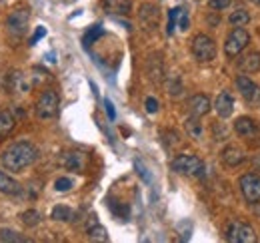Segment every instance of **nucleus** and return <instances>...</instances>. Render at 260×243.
<instances>
[{
	"instance_id": "obj_6",
	"label": "nucleus",
	"mask_w": 260,
	"mask_h": 243,
	"mask_svg": "<svg viewBox=\"0 0 260 243\" xmlns=\"http://www.w3.org/2000/svg\"><path fill=\"white\" fill-rule=\"evenodd\" d=\"M236 88L248 106L260 108V86L256 82H252V78H248L246 74H240L236 78Z\"/></svg>"
},
{
	"instance_id": "obj_2",
	"label": "nucleus",
	"mask_w": 260,
	"mask_h": 243,
	"mask_svg": "<svg viewBox=\"0 0 260 243\" xmlns=\"http://www.w3.org/2000/svg\"><path fill=\"white\" fill-rule=\"evenodd\" d=\"M172 172L174 174H180V176H196V178H202L204 176V164L200 157H196L192 153H180L172 159L170 164Z\"/></svg>"
},
{
	"instance_id": "obj_29",
	"label": "nucleus",
	"mask_w": 260,
	"mask_h": 243,
	"mask_svg": "<svg viewBox=\"0 0 260 243\" xmlns=\"http://www.w3.org/2000/svg\"><path fill=\"white\" fill-rule=\"evenodd\" d=\"M180 10H182V8H172V10L168 12V26H166V34H172V32H174V28H176V18H178Z\"/></svg>"
},
{
	"instance_id": "obj_18",
	"label": "nucleus",
	"mask_w": 260,
	"mask_h": 243,
	"mask_svg": "<svg viewBox=\"0 0 260 243\" xmlns=\"http://www.w3.org/2000/svg\"><path fill=\"white\" fill-rule=\"evenodd\" d=\"M8 86L16 92H28L32 88V80L26 78V74H20V72H12L8 76Z\"/></svg>"
},
{
	"instance_id": "obj_34",
	"label": "nucleus",
	"mask_w": 260,
	"mask_h": 243,
	"mask_svg": "<svg viewBox=\"0 0 260 243\" xmlns=\"http://www.w3.org/2000/svg\"><path fill=\"white\" fill-rule=\"evenodd\" d=\"M144 108H146V112L148 114H156L158 112V100L156 98H146V102H144Z\"/></svg>"
},
{
	"instance_id": "obj_20",
	"label": "nucleus",
	"mask_w": 260,
	"mask_h": 243,
	"mask_svg": "<svg viewBox=\"0 0 260 243\" xmlns=\"http://www.w3.org/2000/svg\"><path fill=\"white\" fill-rule=\"evenodd\" d=\"M16 126V118L10 110H0V136H8Z\"/></svg>"
},
{
	"instance_id": "obj_9",
	"label": "nucleus",
	"mask_w": 260,
	"mask_h": 243,
	"mask_svg": "<svg viewBox=\"0 0 260 243\" xmlns=\"http://www.w3.org/2000/svg\"><path fill=\"white\" fill-rule=\"evenodd\" d=\"M28 20H30V12L26 8H16L8 14L6 18V28L12 36H22L28 28Z\"/></svg>"
},
{
	"instance_id": "obj_4",
	"label": "nucleus",
	"mask_w": 260,
	"mask_h": 243,
	"mask_svg": "<svg viewBox=\"0 0 260 243\" xmlns=\"http://www.w3.org/2000/svg\"><path fill=\"white\" fill-rule=\"evenodd\" d=\"M190 50H192V56L198 62L206 64V62H212L216 58V44L210 36L206 34H196L192 38V44H190Z\"/></svg>"
},
{
	"instance_id": "obj_3",
	"label": "nucleus",
	"mask_w": 260,
	"mask_h": 243,
	"mask_svg": "<svg viewBox=\"0 0 260 243\" xmlns=\"http://www.w3.org/2000/svg\"><path fill=\"white\" fill-rule=\"evenodd\" d=\"M58 106H60V98L54 90H44L38 100H36V106H34V112L40 120H50L58 114Z\"/></svg>"
},
{
	"instance_id": "obj_28",
	"label": "nucleus",
	"mask_w": 260,
	"mask_h": 243,
	"mask_svg": "<svg viewBox=\"0 0 260 243\" xmlns=\"http://www.w3.org/2000/svg\"><path fill=\"white\" fill-rule=\"evenodd\" d=\"M72 187H74V180H72V178H58V180L54 182V189H56V191H62V193H64V191H70Z\"/></svg>"
},
{
	"instance_id": "obj_1",
	"label": "nucleus",
	"mask_w": 260,
	"mask_h": 243,
	"mask_svg": "<svg viewBox=\"0 0 260 243\" xmlns=\"http://www.w3.org/2000/svg\"><path fill=\"white\" fill-rule=\"evenodd\" d=\"M36 159H38V150L30 142H16L2 153V166L12 174L26 170Z\"/></svg>"
},
{
	"instance_id": "obj_11",
	"label": "nucleus",
	"mask_w": 260,
	"mask_h": 243,
	"mask_svg": "<svg viewBox=\"0 0 260 243\" xmlns=\"http://www.w3.org/2000/svg\"><path fill=\"white\" fill-rule=\"evenodd\" d=\"M210 110H212V102H210V98L204 96V94H196V96H192V98L188 100V112H190V116L202 118V116H206Z\"/></svg>"
},
{
	"instance_id": "obj_26",
	"label": "nucleus",
	"mask_w": 260,
	"mask_h": 243,
	"mask_svg": "<svg viewBox=\"0 0 260 243\" xmlns=\"http://www.w3.org/2000/svg\"><path fill=\"white\" fill-rule=\"evenodd\" d=\"M88 237L90 239H96V241H106L108 239V233H106V229L102 227V225H98V223H92L90 227H88Z\"/></svg>"
},
{
	"instance_id": "obj_39",
	"label": "nucleus",
	"mask_w": 260,
	"mask_h": 243,
	"mask_svg": "<svg viewBox=\"0 0 260 243\" xmlns=\"http://www.w3.org/2000/svg\"><path fill=\"white\" fill-rule=\"evenodd\" d=\"M252 168H254V172H256V174H260V155L252 157Z\"/></svg>"
},
{
	"instance_id": "obj_30",
	"label": "nucleus",
	"mask_w": 260,
	"mask_h": 243,
	"mask_svg": "<svg viewBox=\"0 0 260 243\" xmlns=\"http://www.w3.org/2000/svg\"><path fill=\"white\" fill-rule=\"evenodd\" d=\"M0 239L2 241H26V237L16 235V231H12V229H2L0 231Z\"/></svg>"
},
{
	"instance_id": "obj_38",
	"label": "nucleus",
	"mask_w": 260,
	"mask_h": 243,
	"mask_svg": "<svg viewBox=\"0 0 260 243\" xmlns=\"http://www.w3.org/2000/svg\"><path fill=\"white\" fill-rule=\"evenodd\" d=\"M44 34H46V28H44V26H38V28H36V32H34V36L30 38V44H36V42H38V40H40Z\"/></svg>"
},
{
	"instance_id": "obj_12",
	"label": "nucleus",
	"mask_w": 260,
	"mask_h": 243,
	"mask_svg": "<svg viewBox=\"0 0 260 243\" xmlns=\"http://www.w3.org/2000/svg\"><path fill=\"white\" fill-rule=\"evenodd\" d=\"M214 110H216V114H218L220 120L230 118L232 112H234V98L228 92H220L216 96V100H214Z\"/></svg>"
},
{
	"instance_id": "obj_10",
	"label": "nucleus",
	"mask_w": 260,
	"mask_h": 243,
	"mask_svg": "<svg viewBox=\"0 0 260 243\" xmlns=\"http://www.w3.org/2000/svg\"><path fill=\"white\" fill-rule=\"evenodd\" d=\"M138 20H140V26L146 32H154L158 22H160V10L158 6L154 4H142L140 10H138Z\"/></svg>"
},
{
	"instance_id": "obj_5",
	"label": "nucleus",
	"mask_w": 260,
	"mask_h": 243,
	"mask_svg": "<svg viewBox=\"0 0 260 243\" xmlns=\"http://www.w3.org/2000/svg\"><path fill=\"white\" fill-rule=\"evenodd\" d=\"M250 42V34L244 30L242 26H234L230 34L226 36V42H224V54L228 58H236L242 54V50L248 46Z\"/></svg>"
},
{
	"instance_id": "obj_21",
	"label": "nucleus",
	"mask_w": 260,
	"mask_h": 243,
	"mask_svg": "<svg viewBox=\"0 0 260 243\" xmlns=\"http://www.w3.org/2000/svg\"><path fill=\"white\" fill-rule=\"evenodd\" d=\"M104 8L112 14H128L132 4L130 0H104Z\"/></svg>"
},
{
	"instance_id": "obj_13",
	"label": "nucleus",
	"mask_w": 260,
	"mask_h": 243,
	"mask_svg": "<svg viewBox=\"0 0 260 243\" xmlns=\"http://www.w3.org/2000/svg\"><path fill=\"white\" fill-rule=\"evenodd\" d=\"M234 132L240 138H256L258 136V124H256V120H252L248 116H240L238 120L234 122Z\"/></svg>"
},
{
	"instance_id": "obj_24",
	"label": "nucleus",
	"mask_w": 260,
	"mask_h": 243,
	"mask_svg": "<svg viewBox=\"0 0 260 243\" xmlns=\"http://www.w3.org/2000/svg\"><path fill=\"white\" fill-rule=\"evenodd\" d=\"M50 217L54 221H70L74 217V212L68 206H54L52 212H50Z\"/></svg>"
},
{
	"instance_id": "obj_31",
	"label": "nucleus",
	"mask_w": 260,
	"mask_h": 243,
	"mask_svg": "<svg viewBox=\"0 0 260 243\" xmlns=\"http://www.w3.org/2000/svg\"><path fill=\"white\" fill-rule=\"evenodd\" d=\"M164 144H166L168 148H172V146H178V144H180V140H178V134H176L174 130H166V132H164Z\"/></svg>"
},
{
	"instance_id": "obj_35",
	"label": "nucleus",
	"mask_w": 260,
	"mask_h": 243,
	"mask_svg": "<svg viewBox=\"0 0 260 243\" xmlns=\"http://www.w3.org/2000/svg\"><path fill=\"white\" fill-rule=\"evenodd\" d=\"M232 4V0H210L208 2V6L212 8V10H224Z\"/></svg>"
},
{
	"instance_id": "obj_17",
	"label": "nucleus",
	"mask_w": 260,
	"mask_h": 243,
	"mask_svg": "<svg viewBox=\"0 0 260 243\" xmlns=\"http://www.w3.org/2000/svg\"><path fill=\"white\" fill-rule=\"evenodd\" d=\"M20 191H22L20 183L12 176H8L6 172H0V193L2 195H18Z\"/></svg>"
},
{
	"instance_id": "obj_16",
	"label": "nucleus",
	"mask_w": 260,
	"mask_h": 243,
	"mask_svg": "<svg viewBox=\"0 0 260 243\" xmlns=\"http://www.w3.org/2000/svg\"><path fill=\"white\" fill-rule=\"evenodd\" d=\"M62 166L70 172H84L86 155L82 152H66L62 157Z\"/></svg>"
},
{
	"instance_id": "obj_37",
	"label": "nucleus",
	"mask_w": 260,
	"mask_h": 243,
	"mask_svg": "<svg viewBox=\"0 0 260 243\" xmlns=\"http://www.w3.org/2000/svg\"><path fill=\"white\" fill-rule=\"evenodd\" d=\"M134 168H136V172H138V174H140V176L144 178V182H150V176L146 174V168H144V166H142V164H140L138 159L134 161Z\"/></svg>"
},
{
	"instance_id": "obj_22",
	"label": "nucleus",
	"mask_w": 260,
	"mask_h": 243,
	"mask_svg": "<svg viewBox=\"0 0 260 243\" xmlns=\"http://www.w3.org/2000/svg\"><path fill=\"white\" fill-rule=\"evenodd\" d=\"M184 128H186V132H188V136H190L192 140H200L202 134H204L202 122H200V118H196V116H190L188 120L184 122Z\"/></svg>"
},
{
	"instance_id": "obj_36",
	"label": "nucleus",
	"mask_w": 260,
	"mask_h": 243,
	"mask_svg": "<svg viewBox=\"0 0 260 243\" xmlns=\"http://www.w3.org/2000/svg\"><path fill=\"white\" fill-rule=\"evenodd\" d=\"M104 110H106V114H108V118H110V120H116V110H114V104H112L108 98L104 100Z\"/></svg>"
},
{
	"instance_id": "obj_40",
	"label": "nucleus",
	"mask_w": 260,
	"mask_h": 243,
	"mask_svg": "<svg viewBox=\"0 0 260 243\" xmlns=\"http://www.w3.org/2000/svg\"><path fill=\"white\" fill-rule=\"evenodd\" d=\"M252 2H254V4H260V0H252Z\"/></svg>"
},
{
	"instance_id": "obj_19",
	"label": "nucleus",
	"mask_w": 260,
	"mask_h": 243,
	"mask_svg": "<svg viewBox=\"0 0 260 243\" xmlns=\"http://www.w3.org/2000/svg\"><path fill=\"white\" fill-rule=\"evenodd\" d=\"M148 78L152 80V82H162L164 78V68H162V60H160V56H150L148 58Z\"/></svg>"
},
{
	"instance_id": "obj_33",
	"label": "nucleus",
	"mask_w": 260,
	"mask_h": 243,
	"mask_svg": "<svg viewBox=\"0 0 260 243\" xmlns=\"http://www.w3.org/2000/svg\"><path fill=\"white\" fill-rule=\"evenodd\" d=\"M168 92H170L172 96H180V94H182V84H180L178 78H172V80L168 82Z\"/></svg>"
},
{
	"instance_id": "obj_14",
	"label": "nucleus",
	"mask_w": 260,
	"mask_h": 243,
	"mask_svg": "<svg viewBox=\"0 0 260 243\" xmlns=\"http://www.w3.org/2000/svg\"><path fill=\"white\" fill-rule=\"evenodd\" d=\"M238 68H240V72L242 74H256L260 70V52L256 50H250V52H246V54H242L240 58H238Z\"/></svg>"
},
{
	"instance_id": "obj_8",
	"label": "nucleus",
	"mask_w": 260,
	"mask_h": 243,
	"mask_svg": "<svg viewBox=\"0 0 260 243\" xmlns=\"http://www.w3.org/2000/svg\"><path fill=\"white\" fill-rule=\"evenodd\" d=\"M238 185H240V191H242L246 201H250V204L260 201V174H256V172L252 174L250 172V174L240 176Z\"/></svg>"
},
{
	"instance_id": "obj_32",
	"label": "nucleus",
	"mask_w": 260,
	"mask_h": 243,
	"mask_svg": "<svg viewBox=\"0 0 260 243\" xmlns=\"http://www.w3.org/2000/svg\"><path fill=\"white\" fill-rule=\"evenodd\" d=\"M180 30H188V26H190V18H188V14H186V10L182 8L180 10V14H178V24H176Z\"/></svg>"
},
{
	"instance_id": "obj_23",
	"label": "nucleus",
	"mask_w": 260,
	"mask_h": 243,
	"mask_svg": "<svg viewBox=\"0 0 260 243\" xmlns=\"http://www.w3.org/2000/svg\"><path fill=\"white\" fill-rule=\"evenodd\" d=\"M228 22H230L232 26H246V24L250 22V14H248L244 8H238V10H234V12L228 16Z\"/></svg>"
},
{
	"instance_id": "obj_7",
	"label": "nucleus",
	"mask_w": 260,
	"mask_h": 243,
	"mask_svg": "<svg viewBox=\"0 0 260 243\" xmlns=\"http://www.w3.org/2000/svg\"><path fill=\"white\" fill-rule=\"evenodd\" d=\"M226 239L230 243H254L256 241V233L246 223L230 221L226 227Z\"/></svg>"
},
{
	"instance_id": "obj_27",
	"label": "nucleus",
	"mask_w": 260,
	"mask_h": 243,
	"mask_svg": "<svg viewBox=\"0 0 260 243\" xmlns=\"http://www.w3.org/2000/svg\"><path fill=\"white\" fill-rule=\"evenodd\" d=\"M104 34V30H102V26L100 24H94L90 30L84 34V38H82V42H84V46H90L92 42H96L98 38Z\"/></svg>"
},
{
	"instance_id": "obj_25",
	"label": "nucleus",
	"mask_w": 260,
	"mask_h": 243,
	"mask_svg": "<svg viewBox=\"0 0 260 243\" xmlns=\"http://www.w3.org/2000/svg\"><path fill=\"white\" fill-rule=\"evenodd\" d=\"M20 221L24 225H28V227H34V225L40 223V213L36 212V210H26V212L20 213Z\"/></svg>"
},
{
	"instance_id": "obj_15",
	"label": "nucleus",
	"mask_w": 260,
	"mask_h": 243,
	"mask_svg": "<svg viewBox=\"0 0 260 243\" xmlns=\"http://www.w3.org/2000/svg\"><path fill=\"white\" fill-rule=\"evenodd\" d=\"M220 157H222V161L226 164L228 168H236V166H240V164L244 161L246 153H244V150H242L240 146H236V144H228L226 148L220 152Z\"/></svg>"
}]
</instances>
